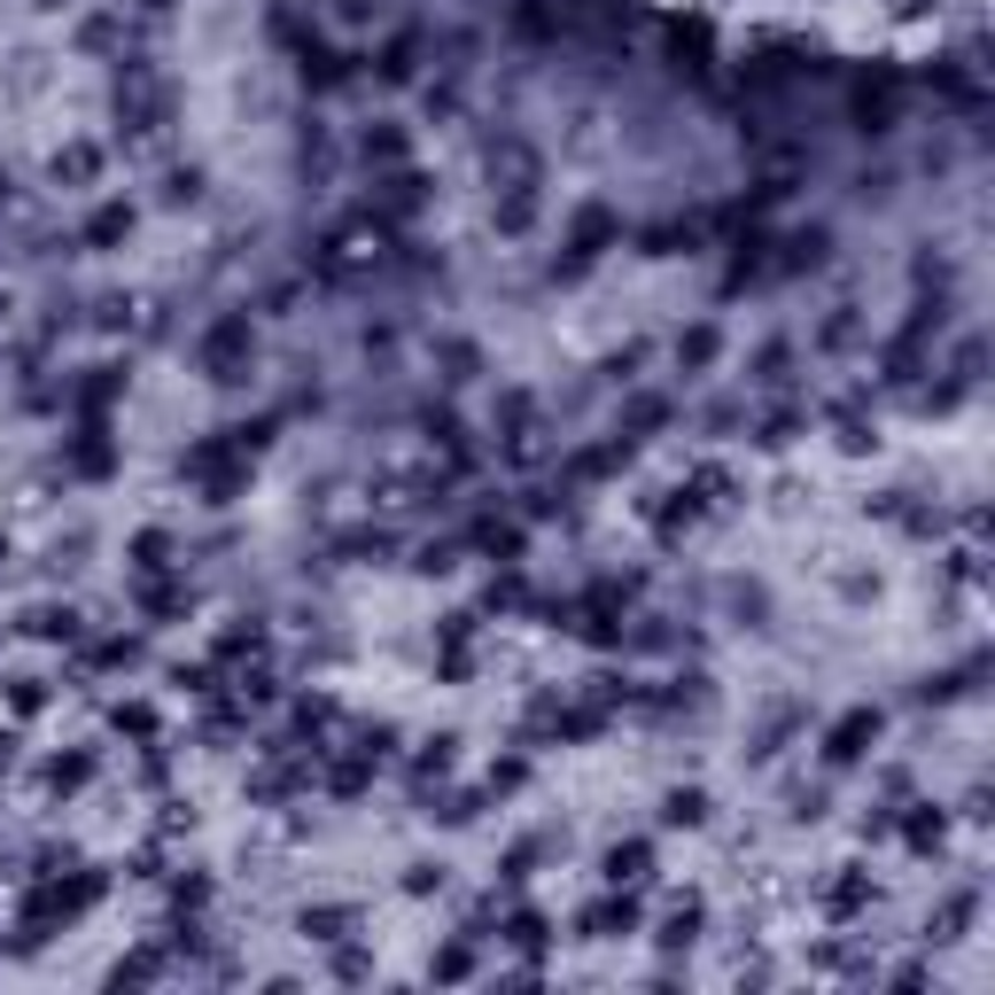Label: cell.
<instances>
[{
	"mask_svg": "<svg viewBox=\"0 0 995 995\" xmlns=\"http://www.w3.org/2000/svg\"><path fill=\"white\" fill-rule=\"evenodd\" d=\"M249 358H257V335H249V319L234 312V319H218L211 335H203V366L218 374V382H241L249 374Z\"/></svg>",
	"mask_w": 995,
	"mask_h": 995,
	"instance_id": "1",
	"label": "cell"
},
{
	"mask_svg": "<svg viewBox=\"0 0 995 995\" xmlns=\"http://www.w3.org/2000/svg\"><path fill=\"white\" fill-rule=\"evenodd\" d=\"M646 871H654L646 840H622V848H607V879H614V886H646Z\"/></svg>",
	"mask_w": 995,
	"mask_h": 995,
	"instance_id": "2",
	"label": "cell"
},
{
	"mask_svg": "<svg viewBox=\"0 0 995 995\" xmlns=\"http://www.w3.org/2000/svg\"><path fill=\"white\" fill-rule=\"evenodd\" d=\"M863 902H871V879H863V871H848V879L825 886V911H833V918H856Z\"/></svg>",
	"mask_w": 995,
	"mask_h": 995,
	"instance_id": "3",
	"label": "cell"
},
{
	"mask_svg": "<svg viewBox=\"0 0 995 995\" xmlns=\"http://www.w3.org/2000/svg\"><path fill=\"white\" fill-rule=\"evenodd\" d=\"M584 926H591L599 941H614V934H630V926H638V902H630V894H622V902H599V911H591Z\"/></svg>",
	"mask_w": 995,
	"mask_h": 995,
	"instance_id": "4",
	"label": "cell"
},
{
	"mask_svg": "<svg viewBox=\"0 0 995 995\" xmlns=\"http://www.w3.org/2000/svg\"><path fill=\"white\" fill-rule=\"evenodd\" d=\"M863 739H879V715H848V723H840V732H833V762H856Z\"/></svg>",
	"mask_w": 995,
	"mask_h": 995,
	"instance_id": "5",
	"label": "cell"
},
{
	"mask_svg": "<svg viewBox=\"0 0 995 995\" xmlns=\"http://www.w3.org/2000/svg\"><path fill=\"white\" fill-rule=\"evenodd\" d=\"M662 817H669V825H700V817H708V793H700V785H677V793L662 801Z\"/></svg>",
	"mask_w": 995,
	"mask_h": 995,
	"instance_id": "6",
	"label": "cell"
},
{
	"mask_svg": "<svg viewBox=\"0 0 995 995\" xmlns=\"http://www.w3.org/2000/svg\"><path fill=\"white\" fill-rule=\"evenodd\" d=\"M498 941H513L521 957H536V949H545V918H536V911H521V918H513V926H506Z\"/></svg>",
	"mask_w": 995,
	"mask_h": 995,
	"instance_id": "7",
	"label": "cell"
},
{
	"mask_svg": "<svg viewBox=\"0 0 995 995\" xmlns=\"http://www.w3.org/2000/svg\"><path fill=\"white\" fill-rule=\"evenodd\" d=\"M304 934H312V941H350V911H312Z\"/></svg>",
	"mask_w": 995,
	"mask_h": 995,
	"instance_id": "8",
	"label": "cell"
},
{
	"mask_svg": "<svg viewBox=\"0 0 995 995\" xmlns=\"http://www.w3.org/2000/svg\"><path fill=\"white\" fill-rule=\"evenodd\" d=\"M467 972H475V949H467V941H451V949L436 957V980H467Z\"/></svg>",
	"mask_w": 995,
	"mask_h": 995,
	"instance_id": "9",
	"label": "cell"
},
{
	"mask_svg": "<svg viewBox=\"0 0 995 995\" xmlns=\"http://www.w3.org/2000/svg\"><path fill=\"white\" fill-rule=\"evenodd\" d=\"M692 934H700V911H692V902H685V911L669 918V934H662V941H669V949H692Z\"/></svg>",
	"mask_w": 995,
	"mask_h": 995,
	"instance_id": "10",
	"label": "cell"
},
{
	"mask_svg": "<svg viewBox=\"0 0 995 995\" xmlns=\"http://www.w3.org/2000/svg\"><path fill=\"white\" fill-rule=\"evenodd\" d=\"M0 203H9V171H0Z\"/></svg>",
	"mask_w": 995,
	"mask_h": 995,
	"instance_id": "11",
	"label": "cell"
},
{
	"mask_svg": "<svg viewBox=\"0 0 995 995\" xmlns=\"http://www.w3.org/2000/svg\"><path fill=\"white\" fill-rule=\"evenodd\" d=\"M47 9H55V0H47Z\"/></svg>",
	"mask_w": 995,
	"mask_h": 995,
	"instance_id": "12",
	"label": "cell"
}]
</instances>
